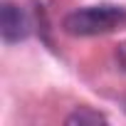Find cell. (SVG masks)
<instances>
[{"mask_svg": "<svg viewBox=\"0 0 126 126\" xmlns=\"http://www.w3.org/2000/svg\"><path fill=\"white\" fill-rule=\"evenodd\" d=\"M126 25V8L114 3H99V5H84L64 15L62 30L72 37H96L119 30Z\"/></svg>", "mask_w": 126, "mask_h": 126, "instance_id": "1", "label": "cell"}, {"mask_svg": "<svg viewBox=\"0 0 126 126\" xmlns=\"http://www.w3.org/2000/svg\"><path fill=\"white\" fill-rule=\"evenodd\" d=\"M30 17L25 15V10L15 3H3V10H0V35H3V42L15 45L27 40L30 35Z\"/></svg>", "mask_w": 126, "mask_h": 126, "instance_id": "2", "label": "cell"}, {"mask_svg": "<svg viewBox=\"0 0 126 126\" xmlns=\"http://www.w3.org/2000/svg\"><path fill=\"white\" fill-rule=\"evenodd\" d=\"M67 124H79V126H87V124H106V116L99 114V111H92L89 106H82V109H77L74 114L67 116Z\"/></svg>", "mask_w": 126, "mask_h": 126, "instance_id": "3", "label": "cell"}, {"mask_svg": "<svg viewBox=\"0 0 126 126\" xmlns=\"http://www.w3.org/2000/svg\"><path fill=\"white\" fill-rule=\"evenodd\" d=\"M114 59H116L119 69H121V72H126V40L116 45V49H114Z\"/></svg>", "mask_w": 126, "mask_h": 126, "instance_id": "4", "label": "cell"}]
</instances>
